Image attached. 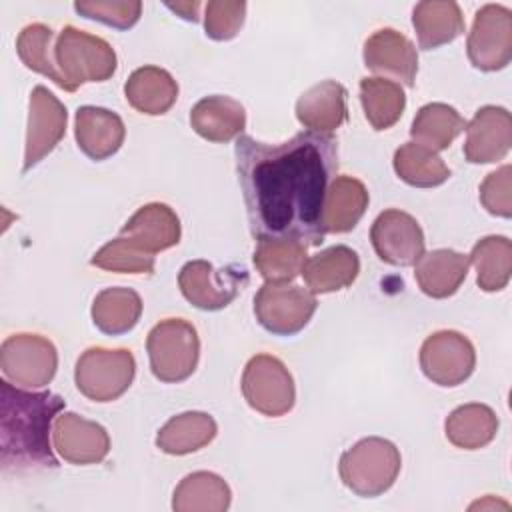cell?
I'll return each mask as SVG.
<instances>
[{
    "label": "cell",
    "instance_id": "484cf974",
    "mask_svg": "<svg viewBox=\"0 0 512 512\" xmlns=\"http://www.w3.org/2000/svg\"><path fill=\"white\" fill-rule=\"evenodd\" d=\"M368 190L354 176H336L326 192L324 200V230L326 232H348L352 230L368 208Z\"/></svg>",
    "mask_w": 512,
    "mask_h": 512
},
{
    "label": "cell",
    "instance_id": "d4e9b609",
    "mask_svg": "<svg viewBox=\"0 0 512 512\" xmlns=\"http://www.w3.org/2000/svg\"><path fill=\"white\" fill-rule=\"evenodd\" d=\"M412 24L422 50L450 44L464 32V16L456 2L424 0L414 6Z\"/></svg>",
    "mask_w": 512,
    "mask_h": 512
},
{
    "label": "cell",
    "instance_id": "5b68a950",
    "mask_svg": "<svg viewBox=\"0 0 512 512\" xmlns=\"http://www.w3.org/2000/svg\"><path fill=\"white\" fill-rule=\"evenodd\" d=\"M146 350L152 374L160 382H182L190 378L198 366V332L184 318H166L148 332Z\"/></svg>",
    "mask_w": 512,
    "mask_h": 512
},
{
    "label": "cell",
    "instance_id": "d6986e66",
    "mask_svg": "<svg viewBox=\"0 0 512 512\" xmlns=\"http://www.w3.org/2000/svg\"><path fill=\"white\" fill-rule=\"evenodd\" d=\"M120 234L146 252L156 254L180 242V220L168 204L152 202L138 208L122 226Z\"/></svg>",
    "mask_w": 512,
    "mask_h": 512
},
{
    "label": "cell",
    "instance_id": "ac0fdd59",
    "mask_svg": "<svg viewBox=\"0 0 512 512\" xmlns=\"http://www.w3.org/2000/svg\"><path fill=\"white\" fill-rule=\"evenodd\" d=\"M74 136L78 148L100 162L116 154L124 142L126 128L122 118L106 108L80 106L74 118Z\"/></svg>",
    "mask_w": 512,
    "mask_h": 512
},
{
    "label": "cell",
    "instance_id": "e575fe53",
    "mask_svg": "<svg viewBox=\"0 0 512 512\" xmlns=\"http://www.w3.org/2000/svg\"><path fill=\"white\" fill-rule=\"evenodd\" d=\"M394 170L402 182L416 188H434L450 178L444 160L416 142H406L394 152Z\"/></svg>",
    "mask_w": 512,
    "mask_h": 512
},
{
    "label": "cell",
    "instance_id": "3957f363",
    "mask_svg": "<svg viewBox=\"0 0 512 512\" xmlns=\"http://www.w3.org/2000/svg\"><path fill=\"white\" fill-rule=\"evenodd\" d=\"M400 466V450L386 438L370 436L340 456L338 472L348 490L362 498H374L390 490Z\"/></svg>",
    "mask_w": 512,
    "mask_h": 512
},
{
    "label": "cell",
    "instance_id": "4dcf8cb0",
    "mask_svg": "<svg viewBox=\"0 0 512 512\" xmlns=\"http://www.w3.org/2000/svg\"><path fill=\"white\" fill-rule=\"evenodd\" d=\"M230 488L214 472H192L176 486L172 508L176 512H224L230 506Z\"/></svg>",
    "mask_w": 512,
    "mask_h": 512
},
{
    "label": "cell",
    "instance_id": "7a4b0ae2",
    "mask_svg": "<svg viewBox=\"0 0 512 512\" xmlns=\"http://www.w3.org/2000/svg\"><path fill=\"white\" fill-rule=\"evenodd\" d=\"M64 398L54 392H28L0 380V464L4 472H36L58 466L48 434Z\"/></svg>",
    "mask_w": 512,
    "mask_h": 512
},
{
    "label": "cell",
    "instance_id": "d590c367",
    "mask_svg": "<svg viewBox=\"0 0 512 512\" xmlns=\"http://www.w3.org/2000/svg\"><path fill=\"white\" fill-rule=\"evenodd\" d=\"M54 32L46 24H28L22 28L16 40V52L26 68L50 78L56 86L68 92V84L64 76L60 74L54 58V46H52Z\"/></svg>",
    "mask_w": 512,
    "mask_h": 512
},
{
    "label": "cell",
    "instance_id": "83f0119b",
    "mask_svg": "<svg viewBox=\"0 0 512 512\" xmlns=\"http://www.w3.org/2000/svg\"><path fill=\"white\" fill-rule=\"evenodd\" d=\"M142 314V298L132 288H106L96 294L92 302L94 326L110 336L130 332Z\"/></svg>",
    "mask_w": 512,
    "mask_h": 512
},
{
    "label": "cell",
    "instance_id": "8fae6325",
    "mask_svg": "<svg viewBox=\"0 0 512 512\" xmlns=\"http://www.w3.org/2000/svg\"><path fill=\"white\" fill-rule=\"evenodd\" d=\"M474 68L502 70L512 58V12L502 4H486L476 16L466 42Z\"/></svg>",
    "mask_w": 512,
    "mask_h": 512
},
{
    "label": "cell",
    "instance_id": "d6a6232c",
    "mask_svg": "<svg viewBox=\"0 0 512 512\" xmlns=\"http://www.w3.org/2000/svg\"><path fill=\"white\" fill-rule=\"evenodd\" d=\"M306 248L296 240H258L252 260L266 282H292L308 260Z\"/></svg>",
    "mask_w": 512,
    "mask_h": 512
},
{
    "label": "cell",
    "instance_id": "603a6c76",
    "mask_svg": "<svg viewBox=\"0 0 512 512\" xmlns=\"http://www.w3.org/2000/svg\"><path fill=\"white\" fill-rule=\"evenodd\" d=\"M296 118L312 132H332L346 120V88L336 80H324L308 88L296 102Z\"/></svg>",
    "mask_w": 512,
    "mask_h": 512
},
{
    "label": "cell",
    "instance_id": "2e32d148",
    "mask_svg": "<svg viewBox=\"0 0 512 512\" xmlns=\"http://www.w3.org/2000/svg\"><path fill=\"white\" fill-rule=\"evenodd\" d=\"M512 146V116L502 106H482L466 124L464 156L470 164L502 160Z\"/></svg>",
    "mask_w": 512,
    "mask_h": 512
},
{
    "label": "cell",
    "instance_id": "8d00e7d4",
    "mask_svg": "<svg viewBox=\"0 0 512 512\" xmlns=\"http://www.w3.org/2000/svg\"><path fill=\"white\" fill-rule=\"evenodd\" d=\"M92 266L120 272V274H152L154 272V254L140 248L126 236H118L104 244L90 260Z\"/></svg>",
    "mask_w": 512,
    "mask_h": 512
},
{
    "label": "cell",
    "instance_id": "4fadbf2b",
    "mask_svg": "<svg viewBox=\"0 0 512 512\" xmlns=\"http://www.w3.org/2000/svg\"><path fill=\"white\" fill-rule=\"evenodd\" d=\"M66 106L46 88L36 86L28 102V130L24 148V172L48 156L66 134Z\"/></svg>",
    "mask_w": 512,
    "mask_h": 512
},
{
    "label": "cell",
    "instance_id": "6da1fadb",
    "mask_svg": "<svg viewBox=\"0 0 512 512\" xmlns=\"http://www.w3.org/2000/svg\"><path fill=\"white\" fill-rule=\"evenodd\" d=\"M234 158L254 238L296 240L304 246L324 240V200L338 170L334 136L308 130L266 144L240 134Z\"/></svg>",
    "mask_w": 512,
    "mask_h": 512
},
{
    "label": "cell",
    "instance_id": "836d02e7",
    "mask_svg": "<svg viewBox=\"0 0 512 512\" xmlns=\"http://www.w3.org/2000/svg\"><path fill=\"white\" fill-rule=\"evenodd\" d=\"M468 258L476 268V282L484 292L506 288L512 274V242L506 236H486L478 240Z\"/></svg>",
    "mask_w": 512,
    "mask_h": 512
},
{
    "label": "cell",
    "instance_id": "277c9868",
    "mask_svg": "<svg viewBox=\"0 0 512 512\" xmlns=\"http://www.w3.org/2000/svg\"><path fill=\"white\" fill-rule=\"evenodd\" d=\"M54 58L68 92L86 82H104L116 72V52L100 36L64 26L54 44Z\"/></svg>",
    "mask_w": 512,
    "mask_h": 512
},
{
    "label": "cell",
    "instance_id": "ba28073f",
    "mask_svg": "<svg viewBox=\"0 0 512 512\" xmlns=\"http://www.w3.org/2000/svg\"><path fill=\"white\" fill-rule=\"evenodd\" d=\"M250 276L246 268L228 264L214 268L206 260H190L178 274V286L182 296L200 310H222L226 308L242 288H246Z\"/></svg>",
    "mask_w": 512,
    "mask_h": 512
},
{
    "label": "cell",
    "instance_id": "74e56055",
    "mask_svg": "<svg viewBox=\"0 0 512 512\" xmlns=\"http://www.w3.org/2000/svg\"><path fill=\"white\" fill-rule=\"evenodd\" d=\"M74 10L90 20L102 22L116 30L132 28L142 12V2L138 0H80L74 2Z\"/></svg>",
    "mask_w": 512,
    "mask_h": 512
},
{
    "label": "cell",
    "instance_id": "f1b7e54d",
    "mask_svg": "<svg viewBox=\"0 0 512 512\" xmlns=\"http://www.w3.org/2000/svg\"><path fill=\"white\" fill-rule=\"evenodd\" d=\"M464 130L466 120L458 114L456 108L442 102H432L416 112L410 126V136L412 142L438 154L446 150Z\"/></svg>",
    "mask_w": 512,
    "mask_h": 512
},
{
    "label": "cell",
    "instance_id": "ab89813d",
    "mask_svg": "<svg viewBox=\"0 0 512 512\" xmlns=\"http://www.w3.org/2000/svg\"><path fill=\"white\" fill-rule=\"evenodd\" d=\"M512 168L510 164H504L502 168L490 172L484 182L480 184V202L482 206L502 218L512 216Z\"/></svg>",
    "mask_w": 512,
    "mask_h": 512
},
{
    "label": "cell",
    "instance_id": "9a60e30c",
    "mask_svg": "<svg viewBox=\"0 0 512 512\" xmlns=\"http://www.w3.org/2000/svg\"><path fill=\"white\" fill-rule=\"evenodd\" d=\"M56 452L70 464L86 466L102 462L110 452V436L98 422L86 420L74 412L56 416L52 428Z\"/></svg>",
    "mask_w": 512,
    "mask_h": 512
},
{
    "label": "cell",
    "instance_id": "8992f818",
    "mask_svg": "<svg viewBox=\"0 0 512 512\" xmlns=\"http://www.w3.org/2000/svg\"><path fill=\"white\" fill-rule=\"evenodd\" d=\"M136 360L128 348H88L76 362V388L94 402H112L132 384Z\"/></svg>",
    "mask_w": 512,
    "mask_h": 512
},
{
    "label": "cell",
    "instance_id": "f546056e",
    "mask_svg": "<svg viewBox=\"0 0 512 512\" xmlns=\"http://www.w3.org/2000/svg\"><path fill=\"white\" fill-rule=\"evenodd\" d=\"M446 438L462 450H478L490 444L498 432V416L486 404L458 406L444 424Z\"/></svg>",
    "mask_w": 512,
    "mask_h": 512
},
{
    "label": "cell",
    "instance_id": "5bb4252c",
    "mask_svg": "<svg viewBox=\"0 0 512 512\" xmlns=\"http://www.w3.org/2000/svg\"><path fill=\"white\" fill-rule=\"evenodd\" d=\"M370 240L378 258L392 266L416 264L426 244L416 218L396 208L378 214L370 228Z\"/></svg>",
    "mask_w": 512,
    "mask_h": 512
},
{
    "label": "cell",
    "instance_id": "4316f807",
    "mask_svg": "<svg viewBox=\"0 0 512 512\" xmlns=\"http://www.w3.org/2000/svg\"><path fill=\"white\" fill-rule=\"evenodd\" d=\"M218 432L216 420L206 412L172 416L156 434V446L172 456H184L208 446Z\"/></svg>",
    "mask_w": 512,
    "mask_h": 512
},
{
    "label": "cell",
    "instance_id": "7c38bea8",
    "mask_svg": "<svg viewBox=\"0 0 512 512\" xmlns=\"http://www.w3.org/2000/svg\"><path fill=\"white\" fill-rule=\"evenodd\" d=\"M476 366L472 342L456 330H440L428 336L420 348V368L428 380L452 388L470 378Z\"/></svg>",
    "mask_w": 512,
    "mask_h": 512
},
{
    "label": "cell",
    "instance_id": "52a82bcc",
    "mask_svg": "<svg viewBox=\"0 0 512 512\" xmlns=\"http://www.w3.org/2000/svg\"><path fill=\"white\" fill-rule=\"evenodd\" d=\"M316 294L292 282H266L254 296V314L276 336L298 334L316 312Z\"/></svg>",
    "mask_w": 512,
    "mask_h": 512
},
{
    "label": "cell",
    "instance_id": "7402d4cb",
    "mask_svg": "<svg viewBox=\"0 0 512 512\" xmlns=\"http://www.w3.org/2000/svg\"><path fill=\"white\" fill-rule=\"evenodd\" d=\"M470 258L450 248H438L422 254L416 262L414 278L420 290L430 298H448L466 280Z\"/></svg>",
    "mask_w": 512,
    "mask_h": 512
},
{
    "label": "cell",
    "instance_id": "e0dca14e",
    "mask_svg": "<svg viewBox=\"0 0 512 512\" xmlns=\"http://www.w3.org/2000/svg\"><path fill=\"white\" fill-rule=\"evenodd\" d=\"M364 64L368 70L412 86L418 72V54L412 40L394 28H380L364 42Z\"/></svg>",
    "mask_w": 512,
    "mask_h": 512
},
{
    "label": "cell",
    "instance_id": "f35d334b",
    "mask_svg": "<svg viewBox=\"0 0 512 512\" xmlns=\"http://www.w3.org/2000/svg\"><path fill=\"white\" fill-rule=\"evenodd\" d=\"M246 16V2L238 0H210L206 4V14H204V30L206 36L212 40H232Z\"/></svg>",
    "mask_w": 512,
    "mask_h": 512
},
{
    "label": "cell",
    "instance_id": "1f68e13d",
    "mask_svg": "<svg viewBox=\"0 0 512 512\" xmlns=\"http://www.w3.org/2000/svg\"><path fill=\"white\" fill-rule=\"evenodd\" d=\"M360 102L372 128L388 130L400 120L406 106V94L394 80L366 76L360 80Z\"/></svg>",
    "mask_w": 512,
    "mask_h": 512
},
{
    "label": "cell",
    "instance_id": "60d3db41",
    "mask_svg": "<svg viewBox=\"0 0 512 512\" xmlns=\"http://www.w3.org/2000/svg\"><path fill=\"white\" fill-rule=\"evenodd\" d=\"M170 10H174L176 14H180V18L184 20H198V10H200V2H176V4H166Z\"/></svg>",
    "mask_w": 512,
    "mask_h": 512
},
{
    "label": "cell",
    "instance_id": "9c48e42d",
    "mask_svg": "<svg viewBox=\"0 0 512 512\" xmlns=\"http://www.w3.org/2000/svg\"><path fill=\"white\" fill-rule=\"evenodd\" d=\"M242 394L256 412L278 418L292 410L296 388L284 362L270 354H256L242 374Z\"/></svg>",
    "mask_w": 512,
    "mask_h": 512
},
{
    "label": "cell",
    "instance_id": "ffe728a7",
    "mask_svg": "<svg viewBox=\"0 0 512 512\" xmlns=\"http://www.w3.org/2000/svg\"><path fill=\"white\" fill-rule=\"evenodd\" d=\"M190 124L198 136L210 142H230L246 126L244 106L222 94L206 96L190 110Z\"/></svg>",
    "mask_w": 512,
    "mask_h": 512
},
{
    "label": "cell",
    "instance_id": "30bf717a",
    "mask_svg": "<svg viewBox=\"0 0 512 512\" xmlns=\"http://www.w3.org/2000/svg\"><path fill=\"white\" fill-rule=\"evenodd\" d=\"M0 368L8 382L24 388H44L56 374L58 352L38 334H12L2 342Z\"/></svg>",
    "mask_w": 512,
    "mask_h": 512
},
{
    "label": "cell",
    "instance_id": "44dd1931",
    "mask_svg": "<svg viewBox=\"0 0 512 512\" xmlns=\"http://www.w3.org/2000/svg\"><path fill=\"white\" fill-rule=\"evenodd\" d=\"M360 272V258L348 246H332L308 258L302 276L314 294H328L350 286Z\"/></svg>",
    "mask_w": 512,
    "mask_h": 512
},
{
    "label": "cell",
    "instance_id": "cb8c5ba5",
    "mask_svg": "<svg viewBox=\"0 0 512 512\" xmlns=\"http://www.w3.org/2000/svg\"><path fill=\"white\" fill-rule=\"evenodd\" d=\"M124 94L134 110L148 116H160L174 106L178 84L164 68L142 66L126 80Z\"/></svg>",
    "mask_w": 512,
    "mask_h": 512
}]
</instances>
